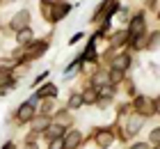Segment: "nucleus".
<instances>
[{
    "mask_svg": "<svg viewBox=\"0 0 160 149\" xmlns=\"http://www.w3.org/2000/svg\"><path fill=\"white\" fill-rule=\"evenodd\" d=\"M144 32V16L142 14H137V16L130 21V30H128V37L130 39H140Z\"/></svg>",
    "mask_w": 160,
    "mask_h": 149,
    "instance_id": "f257e3e1",
    "label": "nucleus"
},
{
    "mask_svg": "<svg viewBox=\"0 0 160 149\" xmlns=\"http://www.w3.org/2000/svg\"><path fill=\"white\" fill-rule=\"evenodd\" d=\"M28 21H30V12H28V9H21L16 16L12 19V30H16V32H18V30L28 28Z\"/></svg>",
    "mask_w": 160,
    "mask_h": 149,
    "instance_id": "f03ea898",
    "label": "nucleus"
},
{
    "mask_svg": "<svg viewBox=\"0 0 160 149\" xmlns=\"http://www.w3.org/2000/svg\"><path fill=\"white\" fill-rule=\"evenodd\" d=\"M32 115H34V106H32L30 101H28V103H23V106L18 108V115H16V119H18L21 124H23V122H30V119H32Z\"/></svg>",
    "mask_w": 160,
    "mask_h": 149,
    "instance_id": "7ed1b4c3",
    "label": "nucleus"
},
{
    "mask_svg": "<svg viewBox=\"0 0 160 149\" xmlns=\"http://www.w3.org/2000/svg\"><path fill=\"white\" fill-rule=\"evenodd\" d=\"M80 142H82V133L80 131H71L67 138H64V149H76Z\"/></svg>",
    "mask_w": 160,
    "mask_h": 149,
    "instance_id": "20e7f679",
    "label": "nucleus"
},
{
    "mask_svg": "<svg viewBox=\"0 0 160 149\" xmlns=\"http://www.w3.org/2000/svg\"><path fill=\"white\" fill-rule=\"evenodd\" d=\"M144 124V117L137 113V115H130V119H128V136H133V133H137L140 131V126Z\"/></svg>",
    "mask_w": 160,
    "mask_h": 149,
    "instance_id": "39448f33",
    "label": "nucleus"
},
{
    "mask_svg": "<svg viewBox=\"0 0 160 149\" xmlns=\"http://www.w3.org/2000/svg\"><path fill=\"white\" fill-rule=\"evenodd\" d=\"M130 64V57L128 55H117L112 60V71H126Z\"/></svg>",
    "mask_w": 160,
    "mask_h": 149,
    "instance_id": "423d86ee",
    "label": "nucleus"
},
{
    "mask_svg": "<svg viewBox=\"0 0 160 149\" xmlns=\"http://www.w3.org/2000/svg\"><path fill=\"white\" fill-rule=\"evenodd\" d=\"M46 48H48V41H37V44H30V48H28V57H39Z\"/></svg>",
    "mask_w": 160,
    "mask_h": 149,
    "instance_id": "0eeeda50",
    "label": "nucleus"
},
{
    "mask_svg": "<svg viewBox=\"0 0 160 149\" xmlns=\"http://www.w3.org/2000/svg\"><path fill=\"white\" fill-rule=\"evenodd\" d=\"M135 106H137V110H142L144 115H153L156 110H153V103H151L149 99H144V96H140V99L135 101Z\"/></svg>",
    "mask_w": 160,
    "mask_h": 149,
    "instance_id": "6e6552de",
    "label": "nucleus"
},
{
    "mask_svg": "<svg viewBox=\"0 0 160 149\" xmlns=\"http://www.w3.org/2000/svg\"><path fill=\"white\" fill-rule=\"evenodd\" d=\"M71 9V7L67 5V3H60V5H55V9H53V14H50V21H60L64 14H67Z\"/></svg>",
    "mask_w": 160,
    "mask_h": 149,
    "instance_id": "1a4fd4ad",
    "label": "nucleus"
},
{
    "mask_svg": "<svg viewBox=\"0 0 160 149\" xmlns=\"http://www.w3.org/2000/svg\"><path fill=\"white\" fill-rule=\"evenodd\" d=\"M16 41H18V44H32V30H30V25L23 28V30H18Z\"/></svg>",
    "mask_w": 160,
    "mask_h": 149,
    "instance_id": "9d476101",
    "label": "nucleus"
},
{
    "mask_svg": "<svg viewBox=\"0 0 160 149\" xmlns=\"http://www.w3.org/2000/svg\"><path fill=\"white\" fill-rule=\"evenodd\" d=\"M32 129H34V131H46V129H48V115L34 117V119H32Z\"/></svg>",
    "mask_w": 160,
    "mask_h": 149,
    "instance_id": "9b49d317",
    "label": "nucleus"
},
{
    "mask_svg": "<svg viewBox=\"0 0 160 149\" xmlns=\"http://www.w3.org/2000/svg\"><path fill=\"white\" fill-rule=\"evenodd\" d=\"M96 142H98L101 147H108V145L112 142V133H110V131H101L98 136H96Z\"/></svg>",
    "mask_w": 160,
    "mask_h": 149,
    "instance_id": "f8f14e48",
    "label": "nucleus"
},
{
    "mask_svg": "<svg viewBox=\"0 0 160 149\" xmlns=\"http://www.w3.org/2000/svg\"><path fill=\"white\" fill-rule=\"evenodd\" d=\"M55 94H57V87H55V85H43L39 92H37V96H43V99H46V96H50V99H53Z\"/></svg>",
    "mask_w": 160,
    "mask_h": 149,
    "instance_id": "ddd939ff",
    "label": "nucleus"
},
{
    "mask_svg": "<svg viewBox=\"0 0 160 149\" xmlns=\"http://www.w3.org/2000/svg\"><path fill=\"white\" fill-rule=\"evenodd\" d=\"M110 83H112V78L105 76V73H98V76L94 78V85H96V87H103V85H110Z\"/></svg>",
    "mask_w": 160,
    "mask_h": 149,
    "instance_id": "4468645a",
    "label": "nucleus"
},
{
    "mask_svg": "<svg viewBox=\"0 0 160 149\" xmlns=\"http://www.w3.org/2000/svg\"><path fill=\"white\" fill-rule=\"evenodd\" d=\"M46 136H48L50 140L60 138V136H62V126H48V129H46Z\"/></svg>",
    "mask_w": 160,
    "mask_h": 149,
    "instance_id": "2eb2a0df",
    "label": "nucleus"
},
{
    "mask_svg": "<svg viewBox=\"0 0 160 149\" xmlns=\"http://www.w3.org/2000/svg\"><path fill=\"white\" fill-rule=\"evenodd\" d=\"M80 106H82V94H73V96L69 99V108L76 110V108H80Z\"/></svg>",
    "mask_w": 160,
    "mask_h": 149,
    "instance_id": "dca6fc26",
    "label": "nucleus"
},
{
    "mask_svg": "<svg viewBox=\"0 0 160 149\" xmlns=\"http://www.w3.org/2000/svg\"><path fill=\"white\" fill-rule=\"evenodd\" d=\"M82 103H96V89H87L82 94Z\"/></svg>",
    "mask_w": 160,
    "mask_h": 149,
    "instance_id": "f3484780",
    "label": "nucleus"
},
{
    "mask_svg": "<svg viewBox=\"0 0 160 149\" xmlns=\"http://www.w3.org/2000/svg\"><path fill=\"white\" fill-rule=\"evenodd\" d=\"M158 44H160V32H153L151 35V41H149V48H156Z\"/></svg>",
    "mask_w": 160,
    "mask_h": 149,
    "instance_id": "a211bd4d",
    "label": "nucleus"
},
{
    "mask_svg": "<svg viewBox=\"0 0 160 149\" xmlns=\"http://www.w3.org/2000/svg\"><path fill=\"white\" fill-rule=\"evenodd\" d=\"M50 149H64V140L62 138H55L53 142H50Z\"/></svg>",
    "mask_w": 160,
    "mask_h": 149,
    "instance_id": "6ab92c4d",
    "label": "nucleus"
},
{
    "mask_svg": "<svg viewBox=\"0 0 160 149\" xmlns=\"http://www.w3.org/2000/svg\"><path fill=\"white\" fill-rule=\"evenodd\" d=\"M126 37H128V32H119V35H114V44H123V41H126Z\"/></svg>",
    "mask_w": 160,
    "mask_h": 149,
    "instance_id": "aec40b11",
    "label": "nucleus"
},
{
    "mask_svg": "<svg viewBox=\"0 0 160 149\" xmlns=\"http://www.w3.org/2000/svg\"><path fill=\"white\" fill-rule=\"evenodd\" d=\"M151 142H156V145H160V129H156L153 133H151Z\"/></svg>",
    "mask_w": 160,
    "mask_h": 149,
    "instance_id": "412c9836",
    "label": "nucleus"
},
{
    "mask_svg": "<svg viewBox=\"0 0 160 149\" xmlns=\"http://www.w3.org/2000/svg\"><path fill=\"white\" fill-rule=\"evenodd\" d=\"M153 110H156V113H158V115H160V96H158V99H156V101H153Z\"/></svg>",
    "mask_w": 160,
    "mask_h": 149,
    "instance_id": "4be33fe9",
    "label": "nucleus"
},
{
    "mask_svg": "<svg viewBox=\"0 0 160 149\" xmlns=\"http://www.w3.org/2000/svg\"><path fill=\"white\" fill-rule=\"evenodd\" d=\"M130 149H149L147 145H144V142H137V145H133V147H130Z\"/></svg>",
    "mask_w": 160,
    "mask_h": 149,
    "instance_id": "5701e85b",
    "label": "nucleus"
},
{
    "mask_svg": "<svg viewBox=\"0 0 160 149\" xmlns=\"http://www.w3.org/2000/svg\"><path fill=\"white\" fill-rule=\"evenodd\" d=\"M2 149H16V147H14V142H5V145H2Z\"/></svg>",
    "mask_w": 160,
    "mask_h": 149,
    "instance_id": "b1692460",
    "label": "nucleus"
},
{
    "mask_svg": "<svg viewBox=\"0 0 160 149\" xmlns=\"http://www.w3.org/2000/svg\"><path fill=\"white\" fill-rule=\"evenodd\" d=\"M28 149H37V145H34V142H30V140H28Z\"/></svg>",
    "mask_w": 160,
    "mask_h": 149,
    "instance_id": "393cba45",
    "label": "nucleus"
},
{
    "mask_svg": "<svg viewBox=\"0 0 160 149\" xmlns=\"http://www.w3.org/2000/svg\"><path fill=\"white\" fill-rule=\"evenodd\" d=\"M156 149H160V145H158V147H156Z\"/></svg>",
    "mask_w": 160,
    "mask_h": 149,
    "instance_id": "a878e982",
    "label": "nucleus"
}]
</instances>
